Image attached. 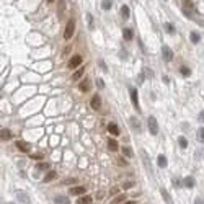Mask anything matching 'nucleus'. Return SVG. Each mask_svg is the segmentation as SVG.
<instances>
[{
  "mask_svg": "<svg viewBox=\"0 0 204 204\" xmlns=\"http://www.w3.org/2000/svg\"><path fill=\"white\" fill-rule=\"evenodd\" d=\"M178 144H180L181 149H186V147H188V139L185 137V135H180V137H178Z\"/></svg>",
  "mask_w": 204,
  "mask_h": 204,
  "instance_id": "nucleus-24",
  "label": "nucleus"
},
{
  "mask_svg": "<svg viewBox=\"0 0 204 204\" xmlns=\"http://www.w3.org/2000/svg\"><path fill=\"white\" fill-rule=\"evenodd\" d=\"M194 204H204V198H196L194 199Z\"/></svg>",
  "mask_w": 204,
  "mask_h": 204,
  "instance_id": "nucleus-38",
  "label": "nucleus"
},
{
  "mask_svg": "<svg viewBox=\"0 0 204 204\" xmlns=\"http://www.w3.org/2000/svg\"><path fill=\"white\" fill-rule=\"evenodd\" d=\"M129 95H131V101H132V105L135 106V110L141 111V105H139V93H137V90L131 87V88H129Z\"/></svg>",
  "mask_w": 204,
  "mask_h": 204,
  "instance_id": "nucleus-3",
  "label": "nucleus"
},
{
  "mask_svg": "<svg viewBox=\"0 0 204 204\" xmlns=\"http://www.w3.org/2000/svg\"><path fill=\"white\" fill-rule=\"evenodd\" d=\"M65 10H67V0H57V15H59V18L64 17Z\"/></svg>",
  "mask_w": 204,
  "mask_h": 204,
  "instance_id": "nucleus-6",
  "label": "nucleus"
},
{
  "mask_svg": "<svg viewBox=\"0 0 204 204\" xmlns=\"http://www.w3.org/2000/svg\"><path fill=\"white\" fill-rule=\"evenodd\" d=\"M162 57L165 62H171L173 61V51H171L168 46H163L162 47Z\"/></svg>",
  "mask_w": 204,
  "mask_h": 204,
  "instance_id": "nucleus-4",
  "label": "nucleus"
},
{
  "mask_svg": "<svg viewBox=\"0 0 204 204\" xmlns=\"http://www.w3.org/2000/svg\"><path fill=\"white\" fill-rule=\"evenodd\" d=\"M74 31H75V20L70 18L65 26V31H64V39H70L74 36Z\"/></svg>",
  "mask_w": 204,
  "mask_h": 204,
  "instance_id": "nucleus-1",
  "label": "nucleus"
},
{
  "mask_svg": "<svg viewBox=\"0 0 204 204\" xmlns=\"http://www.w3.org/2000/svg\"><path fill=\"white\" fill-rule=\"evenodd\" d=\"M190 39H191V43H193V44H198V43H199V39H201V36H199L198 33H196V31H193V33L190 34Z\"/></svg>",
  "mask_w": 204,
  "mask_h": 204,
  "instance_id": "nucleus-25",
  "label": "nucleus"
},
{
  "mask_svg": "<svg viewBox=\"0 0 204 204\" xmlns=\"http://www.w3.org/2000/svg\"><path fill=\"white\" fill-rule=\"evenodd\" d=\"M47 168H49V163H46V162H41L36 165V170H41V171H46Z\"/></svg>",
  "mask_w": 204,
  "mask_h": 204,
  "instance_id": "nucleus-29",
  "label": "nucleus"
},
{
  "mask_svg": "<svg viewBox=\"0 0 204 204\" xmlns=\"http://www.w3.org/2000/svg\"><path fill=\"white\" fill-rule=\"evenodd\" d=\"M47 2H49V3H53V2H54V0H47Z\"/></svg>",
  "mask_w": 204,
  "mask_h": 204,
  "instance_id": "nucleus-42",
  "label": "nucleus"
},
{
  "mask_svg": "<svg viewBox=\"0 0 204 204\" xmlns=\"http://www.w3.org/2000/svg\"><path fill=\"white\" fill-rule=\"evenodd\" d=\"M17 147L21 152H30V149H31L30 144H26V142H23V141H17Z\"/></svg>",
  "mask_w": 204,
  "mask_h": 204,
  "instance_id": "nucleus-14",
  "label": "nucleus"
},
{
  "mask_svg": "<svg viewBox=\"0 0 204 204\" xmlns=\"http://www.w3.org/2000/svg\"><path fill=\"white\" fill-rule=\"evenodd\" d=\"M157 163H158L160 168H165V167L168 165V160H167V157H165L163 154H160V155H158V158H157Z\"/></svg>",
  "mask_w": 204,
  "mask_h": 204,
  "instance_id": "nucleus-13",
  "label": "nucleus"
},
{
  "mask_svg": "<svg viewBox=\"0 0 204 204\" xmlns=\"http://www.w3.org/2000/svg\"><path fill=\"white\" fill-rule=\"evenodd\" d=\"M78 65H82V56H78V54L72 56L69 61V69H77Z\"/></svg>",
  "mask_w": 204,
  "mask_h": 204,
  "instance_id": "nucleus-5",
  "label": "nucleus"
},
{
  "mask_svg": "<svg viewBox=\"0 0 204 204\" xmlns=\"http://www.w3.org/2000/svg\"><path fill=\"white\" fill-rule=\"evenodd\" d=\"M91 202V196H80L77 199V204H90Z\"/></svg>",
  "mask_w": 204,
  "mask_h": 204,
  "instance_id": "nucleus-21",
  "label": "nucleus"
},
{
  "mask_svg": "<svg viewBox=\"0 0 204 204\" xmlns=\"http://www.w3.org/2000/svg\"><path fill=\"white\" fill-rule=\"evenodd\" d=\"M87 193V188L85 186H74V188H70V194L72 196H82V194H85Z\"/></svg>",
  "mask_w": 204,
  "mask_h": 204,
  "instance_id": "nucleus-9",
  "label": "nucleus"
},
{
  "mask_svg": "<svg viewBox=\"0 0 204 204\" xmlns=\"http://www.w3.org/2000/svg\"><path fill=\"white\" fill-rule=\"evenodd\" d=\"M147 126H149V131H150L152 135L158 134V123H157V119H155L154 116H149V119H147Z\"/></svg>",
  "mask_w": 204,
  "mask_h": 204,
  "instance_id": "nucleus-2",
  "label": "nucleus"
},
{
  "mask_svg": "<svg viewBox=\"0 0 204 204\" xmlns=\"http://www.w3.org/2000/svg\"><path fill=\"white\" fill-rule=\"evenodd\" d=\"M54 202L56 204H69V196H56Z\"/></svg>",
  "mask_w": 204,
  "mask_h": 204,
  "instance_id": "nucleus-17",
  "label": "nucleus"
},
{
  "mask_svg": "<svg viewBox=\"0 0 204 204\" xmlns=\"http://www.w3.org/2000/svg\"><path fill=\"white\" fill-rule=\"evenodd\" d=\"M131 126H132V127H135V129H137V131H141L142 129V126H141V123H139V119L137 118H131Z\"/></svg>",
  "mask_w": 204,
  "mask_h": 204,
  "instance_id": "nucleus-22",
  "label": "nucleus"
},
{
  "mask_svg": "<svg viewBox=\"0 0 204 204\" xmlns=\"http://www.w3.org/2000/svg\"><path fill=\"white\" fill-rule=\"evenodd\" d=\"M18 194H20V199H21L23 202H28V198H25V194H23L21 191H18Z\"/></svg>",
  "mask_w": 204,
  "mask_h": 204,
  "instance_id": "nucleus-37",
  "label": "nucleus"
},
{
  "mask_svg": "<svg viewBox=\"0 0 204 204\" xmlns=\"http://www.w3.org/2000/svg\"><path fill=\"white\" fill-rule=\"evenodd\" d=\"M121 152H123V155H124V157H127V158H132V157H134V152L131 150V147H127V145L121 147Z\"/></svg>",
  "mask_w": 204,
  "mask_h": 204,
  "instance_id": "nucleus-16",
  "label": "nucleus"
},
{
  "mask_svg": "<svg viewBox=\"0 0 204 204\" xmlns=\"http://www.w3.org/2000/svg\"><path fill=\"white\" fill-rule=\"evenodd\" d=\"M87 23H88V28H90V30H93V28H95V23H93V17H91V13H87Z\"/></svg>",
  "mask_w": 204,
  "mask_h": 204,
  "instance_id": "nucleus-31",
  "label": "nucleus"
},
{
  "mask_svg": "<svg viewBox=\"0 0 204 204\" xmlns=\"http://www.w3.org/2000/svg\"><path fill=\"white\" fill-rule=\"evenodd\" d=\"M194 178L193 177H186L185 180H183V186H186V188H193L194 186Z\"/></svg>",
  "mask_w": 204,
  "mask_h": 204,
  "instance_id": "nucleus-18",
  "label": "nucleus"
},
{
  "mask_svg": "<svg viewBox=\"0 0 204 204\" xmlns=\"http://www.w3.org/2000/svg\"><path fill=\"white\" fill-rule=\"evenodd\" d=\"M165 30L168 34H175V26L171 25V23H165Z\"/></svg>",
  "mask_w": 204,
  "mask_h": 204,
  "instance_id": "nucleus-32",
  "label": "nucleus"
},
{
  "mask_svg": "<svg viewBox=\"0 0 204 204\" xmlns=\"http://www.w3.org/2000/svg\"><path fill=\"white\" fill-rule=\"evenodd\" d=\"M142 157H144V163H145L147 170H150V163H149V158H147V155H145V150H142Z\"/></svg>",
  "mask_w": 204,
  "mask_h": 204,
  "instance_id": "nucleus-34",
  "label": "nucleus"
},
{
  "mask_svg": "<svg viewBox=\"0 0 204 204\" xmlns=\"http://www.w3.org/2000/svg\"><path fill=\"white\" fill-rule=\"evenodd\" d=\"M160 194H162L163 201H165L167 204H173V201H171V198H170V194H168V191H167L165 188H160Z\"/></svg>",
  "mask_w": 204,
  "mask_h": 204,
  "instance_id": "nucleus-11",
  "label": "nucleus"
},
{
  "mask_svg": "<svg viewBox=\"0 0 204 204\" xmlns=\"http://www.w3.org/2000/svg\"><path fill=\"white\" fill-rule=\"evenodd\" d=\"M198 119H199V121H202V123H204V111H201V113H199Z\"/></svg>",
  "mask_w": 204,
  "mask_h": 204,
  "instance_id": "nucleus-40",
  "label": "nucleus"
},
{
  "mask_svg": "<svg viewBox=\"0 0 204 204\" xmlns=\"http://www.w3.org/2000/svg\"><path fill=\"white\" fill-rule=\"evenodd\" d=\"M196 139H198L201 144H204V127H199L198 134H196Z\"/></svg>",
  "mask_w": 204,
  "mask_h": 204,
  "instance_id": "nucleus-28",
  "label": "nucleus"
},
{
  "mask_svg": "<svg viewBox=\"0 0 204 204\" xmlns=\"http://www.w3.org/2000/svg\"><path fill=\"white\" fill-rule=\"evenodd\" d=\"M10 204H13V202H10Z\"/></svg>",
  "mask_w": 204,
  "mask_h": 204,
  "instance_id": "nucleus-43",
  "label": "nucleus"
},
{
  "mask_svg": "<svg viewBox=\"0 0 204 204\" xmlns=\"http://www.w3.org/2000/svg\"><path fill=\"white\" fill-rule=\"evenodd\" d=\"M180 72H181V75H185V77H188V75L191 74V70L188 69V67H185V65H183V67H180Z\"/></svg>",
  "mask_w": 204,
  "mask_h": 204,
  "instance_id": "nucleus-33",
  "label": "nucleus"
},
{
  "mask_svg": "<svg viewBox=\"0 0 204 204\" xmlns=\"http://www.w3.org/2000/svg\"><path fill=\"white\" fill-rule=\"evenodd\" d=\"M123 36H124V39H126V41H131V39L134 38L132 31H131L129 28H124V30H123Z\"/></svg>",
  "mask_w": 204,
  "mask_h": 204,
  "instance_id": "nucleus-19",
  "label": "nucleus"
},
{
  "mask_svg": "<svg viewBox=\"0 0 204 204\" xmlns=\"http://www.w3.org/2000/svg\"><path fill=\"white\" fill-rule=\"evenodd\" d=\"M126 201V194H119L118 198H114L113 201H111V204H123Z\"/></svg>",
  "mask_w": 204,
  "mask_h": 204,
  "instance_id": "nucleus-27",
  "label": "nucleus"
},
{
  "mask_svg": "<svg viewBox=\"0 0 204 204\" xmlns=\"http://www.w3.org/2000/svg\"><path fill=\"white\" fill-rule=\"evenodd\" d=\"M72 183H77L75 178H70V180H64V185H72Z\"/></svg>",
  "mask_w": 204,
  "mask_h": 204,
  "instance_id": "nucleus-35",
  "label": "nucleus"
},
{
  "mask_svg": "<svg viewBox=\"0 0 204 204\" xmlns=\"http://www.w3.org/2000/svg\"><path fill=\"white\" fill-rule=\"evenodd\" d=\"M90 87H91L90 78H83L82 82H80V85H78V90L82 91V93H87V91H90Z\"/></svg>",
  "mask_w": 204,
  "mask_h": 204,
  "instance_id": "nucleus-7",
  "label": "nucleus"
},
{
  "mask_svg": "<svg viewBox=\"0 0 204 204\" xmlns=\"http://www.w3.org/2000/svg\"><path fill=\"white\" fill-rule=\"evenodd\" d=\"M123 204H137V202H135V201H124Z\"/></svg>",
  "mask_w": 204,
  "mask_h": 204,
  "instance_id": "nucleus-41",
  "label": "nucleus"
},
{
  "mask_svg": "<svg viewBox=\"0 0 204 204\" xmlns=\"http://www.w3.org/2000/svg\"><path fill=\"white\" fill-rule=\"evenodd\" d=\"M0 137L3 139V141H8V139H11V132L8 129H2V132H0Z\"/></svg>",
  "mask_w": 204,
  "mask_h": 204,
  "instance_id": "nucleus-23",
  "label": "nucleus"
},
{
  "mask_svg": "<svg viewBox=\"0 0 204 204\" xmlns=\"http://www.w3.org/2000/svg\"><path fill=\"white\" fill-rule=\"evenodd\" d=\"M134 186V181H126L124 183V188H126V190H129V188H132Z\"/></svg>",
  "mask_w": 204,
  "mask_h": 204,
  "instance_id": "nucleus-36",
  "label": "nucleus"
},
{
  "mask_svg": "<svg viewBox=\"0 0 204 204\" xmlns=\"http://www.w3.org/2000/svg\"><path fill=\"white\" fill-rule=\"evenodd\" d=\"M56 177H57V173H56L54 170H53V171H47L46 177L43 178V183H51L53 180H56Z\"/></svg>",
  "mask_w": 204,
  "mask_h": 204,
  "instance_id": "nucleus-12",
  "label": "nucleus"
},
{
  "mask_svg": "<svg viewBox=\"0 0 204 204\" xmlns=\"http://www.w3.org/2000/svg\"><path fill=\"white\" fill-rule=\"evenodd\" d=\"M108 149H110L111 152H118V150H119L118 142H116L114 139H108Z\"/></svg>",
  "mask_w": 204,
  "mask_h": 204,
  "instance_id": "nucleus-15",
  "label": "nucleus"
},
{
  "mask_svg": "<svg viewBox=\"0 0 204 204\" xmlns=\"http://www.w3.org/2000/svg\"><path fill=\"white\" fill-rule=\"evenodd\" d=\"M100 65H101V70L103 72H108V67L105 65V62H103V61H100Z\"/></svg>",
  "mask_w": 204,
  "mask_h": 204,
  "instance_id": "nucleus-39",
  "label": "nucleus"
},
{
  "mask_svg": "<svg viewBox=\"0 0 204 204\" xmlns=\"http://www.w3.org/2000/svg\"><path fill=\"white\" fill-rule=\"evenodd\" d=\"M83 72H85V69H78V70H75L74 72V75H72V80H74V82H77V80H80V77H82L83 75Z\"/></svg>",
  "mask_w": 204,
  "mask_h": 204,
  "instance_id": "nucleus-20",
  "label": "nucleus"
},
{
  "mask_svg": "<svg viewBox=\"0 0 204 204\" xmlns=\"http://www.w3.org/2000/svg\"><path fill=\"white\" fill-rule=\"evenodd\" d=\"M111 5H113V2H111V0H103V2H101V8L103 10H110Z\"/></svg>",
  "mask_w": 204,
  "mask_h": 204,
  "instance_id": "nucleus-30",
  "label": "nucleus"
},
{
  "mask_svg": "<svg viewBox=\"0 0 204 204\" xmlns=\"http://www.w3.org/2000/svg\"><path fill=\"white\" fill-rule=\"evenodd\" d=\"M108 131H110V134H113V135H119V132H121L116 123H110V124H108Z\"/></svg>",
  "mask_w": 204,
  "mask_h": 204,
  "instance_id": "nucleus-10",
  "label": "nucleus"
},
{
  "mask_svg": "<svg viewBox=\"0 0 204 204\" xmlns=\"http://www.w3.org/2000/svg\"><path fill=\"white\" fill-rule=\"evenodd\" d=\"M121 13H123V18L127 20V18H129V15H131L129 7H127V5H123V7H121Z\"/></svg>",
  "mask_w": 204,
  "mask_h": 204,
  "instance_id": "nucleus-26",
  "label": "nucleus"
},
{
  "mask_svg": "<svg viewBox=\"0 0 204 204\" xmlns=\"http://www.w3.org/2000/svg\"><path fill=\"white\" fill-rule=\"evenodd\" d=\"M90 106L93 108V110H100L101 108V97L97 93V95H93V98L90 100Z\"/></svg>",
  "mask_w": 204,
  "mask_h": 204,
  "instance_id": "nucleus-8",
  "label": "nucleus"
}]
</instances>
